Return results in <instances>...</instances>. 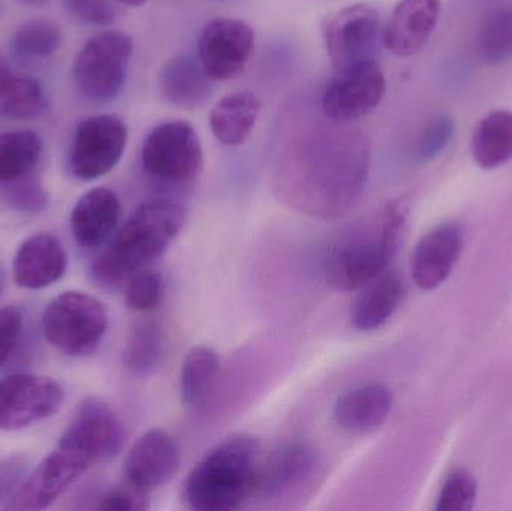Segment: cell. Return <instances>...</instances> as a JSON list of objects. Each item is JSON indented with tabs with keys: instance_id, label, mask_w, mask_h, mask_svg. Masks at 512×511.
I'll return each instance as SVG.
<instances>
[{
	"instance_id": "6da1fadb",
	"label": "cell",
	"mask_w": 512,
	"mask_h": 511,
	"mask_svg": "<svg viewBox=\"0 0 512 511\" xmlns=\"http://www.w3.org/2000/svg\"><path fill=\"white\" fill-rule=\"evenodd\" d=\"M123 443V426L98 399L83 402L56 449L18 486L5 510L38 511L56 503L99 459L111 458Z\"/></svg>"
},
{
	"instance_id": "7a4b0ae2",
	"label": "cell",
	"mask_w": 512,
	"mask_h": 511,
	"mask_svg": "<svg viewBox=\"0 0 512 511\" xmlns=\"http://www.w3.org/2000/svg\"><path fill=\"white\" fill-rule=\"evenodd\" d=\"M182 204L170 198L144 201L120 228L110 248L93 264V278L104 287H119L167 251L185 227Z\"/></svg>"
},
{
	"instance_id": "3957f363",
	"label": "cell",
	"mask_w": 512,
	"mask_h": 511,
	"mask_svg": "<svg viewBox=\"0 0 512 511\" xmlns=\"http://www.w3.org/2000/svg\"><path fill=\"white\" fill-rule=\"evenodd\" d=\"M259 470L258 441L249 435L228 438L210 450L189 473L186 501L198 511L239 509L256 494Z\"/></svg>"
},
{
	"instance_id": "277c9868",
	"label": "cell",
	"mask_w": 512,
	"mask_h": 511,
	"mask_svg": "<svg viewBox=\"0 0 512 511\" xmlns=\"http://www.w3.org/2000/svg\"><path fill=\"white\" fill-rule=\"evenodd\" d=\"M411 201L400 197L385 206L378 239L349 243L331 252L325 266L330 287L352 291L366 287L388 269L402 243Z\"/></svg>"
},
{
	"instance_id": "5b68a950",
	"label": "cell",
	"mask_w": 512,
	"mask_h": 511,
	"mask_svg": "<svg viewBox=\"0 0 512 511\" xmlns=\"http://www.w3.org/2000/svg\"><path fill=\"white\" fill-rule=\"evenodd\" d=\"M108 329L104 305L80 291H66L51 300L42 315L45 338L68 356H86L96 350Z\"/></svg>"
},
{
	"instance_id": "8992f818",
	"label": "cell",
	"mask_w": 512,
	"mask_h": 511,
	"mask_svg": "<svg viewBox=\"0 0 512 511\" xmlns=\"http://www.w3.org/2000/svg\"><path fill=\"white\" fill-rule=\"evenodd\" d=\"M131 56L132 39L126 33L104 30L92 36L75 59L78 90L90 101H113L125 86Z\"/></svg>"
},
{
	"instance_id": "52a82bcc",
	"label": "cell",
	"mask_w": 512,
	"mask_h": 511,
	"mask_svg": "<svg viewBox=\"0 0 512 511\" xmlns=\"http://www.w3.org/2000/svg\"><path fill=\"white\" fill-rule=\"evenodd\" d=\"M143 165L150 177L168 185L197 179L203 170L204 153L194 126L185 120L156 126L144 143Z\"/></svg>"
},
{
	"instance_id": "ba28073f",
	"label": "cell",
	"mask_w": 512,
	"mask_h": 511,
	"mask_svg": "<svg viewBox=\"0 0 512 511\" xmlns=\"http://www.w3.org/2000/svg\"><path fill=\"white\" fill-rule=\"evenodd\" d=\"M387 90L384 72L375 60L339 69L322 95V111L334 123H349L372 113Z\"/></svg>"
},
{
	"instance_id": "9c48e42d",
	"label": "cell",
	"mask_w": 512,
	"mask_h": 511,
	"mask_svg": "<svg viewBox=\"0 0 512 511\" xmlns=\"http://www.w3.org/2000/svg\"><path fill=\"white\" fill-rule=\"evenodd\" d=\"M382 35L381 14L369 3L346 6L324 27L325 47L337 71L373 60Z\"/></svg>"
},
{
	"instance_id": "30bf717a",
	"label": "cell",
	"mask_w": 512,
	"mask_h": 511,
	"mask_svg": "<svg viewBox=\"0 0 512 511\" xmlns=\"http://www.w3.org/2000/svg\"><path fill=\"white\" fill-rule=\"evenodd\" d=\"M128 143V128L114 114L89 117L78 126L71 150V171L81 180H95L110 173Z\"/></svg>"
},
{
	"instance_id": "8fae6325",
	"label": "cell",
	"mask_w": 512,
	"mask_h": 511,
	"mask_svg": "<svg viewBox=\"0 0 512 511\" xmlns=\"http://www.w3.org/2000/svg\"><path fill=\"white\" fill-rule=\"evenodd\" d=\"M63 390L53 378L17 374L0 380V429L17 431L48 419L63 404Z\"/></svg>"
},
{
	"instance_id": "7c38bea8",
	"label": "cell",
	"mask_w": 512,
	"mask_h": 511,
	"mask_svg": "<svg viewBox=\"0 0 512 511\" xmlns=\"http://www.w3.org/2000/svg\"><path fill=\"white\" fill-rule=\"evenodd\" d=\"M254 44V30L246 21L218 18L201 32L198 59L213 80H230L248 65Z\"/></svg>"
},
{
	"instance_id": "4fadbf2b",
	"label": "cell",
	"mask_w": 512,
	"mask_h": 511,
	"mask_svg": "<svg viewBox=\"0 0 512 511\" xmlns=\"http://www.w3.org/2000/svg\"><path fill=\"white\" fill-rule=\"evenodd\" d=\"M465 228L459 222H444L424 234L412 254L411 272L415 284L424 291L441 287L462 257Z\"/></svg>"
},
{
	"instance_id": "5bb4252c",
	"label": "cell",
	"mask_w": 512,
	"mask_h": 511,
	"mask_svg": "<svg viewBox=\"0 0 512 511\" xmlns=\"http://www.w3.org/2000/svg\"><path fill=\"white\" fill-rule=\"evenodd\" d=\"M179 467L176 440L162 429H152L132 446L126 456L125 474L129 485L150 492L170 482Z\"/></svg>"
},
{
	"instance_id": "9a60e30c",
	"label": "cell",
	"mask_w": 512,
	"mask_h": 511,
	"mask_svg": "<svg viewBox=\"0 0 512 511\" xmlns=\"http://www.w3.org/2000/svg\"><path fill=\"white\" fill-rule=\"evenodd\" d=\"M441 0H400L382 35L385 47L397 57L420 53L438 26Z\"/></svg>"
},
{
	"instance_id": "2e32d148",
	"label": "cell",
	"mask_w": 512,
	"mask_h": 511,
	"mask_svg": "<svg viewBox=\"0 0 512 511\" xmlns=\"http://www.w3.org/2000/svg\"><path fill=\"white\" fill-rule=\"evenodd\" d=\"M68 269V255L62 243L41 233L21 243L14 258V281L18 287L41 290L59 281Z\"/></svg>"
},
{
	"instance_id": "e0dca14e",
	"label": "cell",
	"mask_w": 512,
	"mask_h": 511,
	"mask_svg": "<svg viewBox=\"0 0 512 511\" xmlns=\"http://www.w3.org/2000/svg\"><path fill=\"white\" fill-rule=\"evenodd\" d=\"M119 198L107 188L90 189L75 204L71 228L78 245L99 248L113 236L120 221Z\"/></svg>"
},
{
	"instance_id": "ac0fdd59",
	"label": "cell",
	"mask_w": 512,
	"mask_h": 511,
	"mask_svg": "<svg viewBox=\"0 0 512 511\" xmlns=\"http://www.w3.org/2000/svg\"><path fill=\"white\" fill-rule=\"evenodd\" d=\"M213 78L197 57L182 54L168 60L159 72L162 98L182 110H197L213 93Z\"/></svg>"
},
{
	"instance_id": "d6986e66",
	"label": "cell",
	"mask_w": 512,
	"mask_h": 511,
	"mask_svg": "<svg viewBox=\"0 0 512 511\" xmlns=\"http://www.w3.org/2000/svg\"><path fill=\"white\" fill-rule=\"evenodd\" d=\"M393 404V393L385 384H366L337 399L334 419L345 431L367 434L387 422Z\"/></svg>"
},
{
	"instance_id": "ffe728a7",
	"label": "cell",
	"mask_w": 512,
	"mask_h": 511,
	"mask_svg": "<svg viewBox=\"0 0 512 511\" xmlns=\"http://www.w3.org/2000/svg\"><path fill=\"white\" fill-rule=\"evenodd\" d=\"M315 464V452L307 444L280 447L267 461L261 462L256 494L276 497L297 488L310 476Z\"/></svg>"
},
{
	"instance_id": "44dd1931",
	"label": "cell",
	"mask_w": 512,
	"mask_h": 511,
	"mask_svg": "<svg viewBox=\"0 0 512 511\" xmlns=\"http://www.w3.org/2000/svg\"><path fill=\"white\" fill-rule=\"evenodd\" d=\"M363 288L352 311V324L360 332H373L393 317L402 303L405 288L400 276L390 270H385Z\"/></svg>"
},
{
	"instance_id": "7402d4cb",
	"label": "cell",
	"mask_w": 512,
	"mask_h": 511,
	"mask_svg": "<svg viewBox=\"0 0 512 511\" xmlns=\"http://www.w3.org/2000/svg\"><path fill=\"white\" fill-rule=\"evenodd\" d=\"M261 101L254 92L230 93L213 107L210 128L219 143L240 146L249 140L258 122Z\"/></svg>"
},
{
	"instance_id": "603a6c76",
	"label": "cell",
	"mask_w": 512,
	"mask_h": 511,
	"mask_svg": "<svg viewBox=\"0 0 512 511\" xmlns=\"http://www.w3.org/2000/svg\"><path fill=\"white\" fill-rule=\"evenodd\" d=\"M472 159L483 170L512 161V111H492L478 122L472 135Z\"/></svg>"
},
{
	"instance_id": "cb8c5ba5",
	"label": "cell",
	"mask_w": 512,
	"mask_h": 511,
	"mask_svg": "<svg viewBox=\"0 0 512 511\" xmlns=\"http://www.w3.org/2000/svg\"><path fill=\"white\" fill-rule=\"evenodd\" d=\"M47 110V96L38 81L9 68L0 54V113L17 120L38 119Z\"/></svg>"
},
{
	"instance_id": "d4e9b609",
	"label": "cell",
	"mask_w": 512,
	"mask_h": 511,
	"mask_svg": "<svg viewBox=\"0 0 512 511\" xmlns=\"http://www.w3.org/2000/svg\"><path fill=\"white\" fill-rule=\"evenodd\" d=\"M221 371L218 353L209 347H194L183 360L180 395L189 410H201L209 401Z\"/></svg>"
},
{
	"instance_id": "484cf974",
	"label": "cell",
	"mask_w": 512,
	"mask_h": 511,
	"mask_svg": "<svg viewBox=\"0 0 512 511\" xmlns=\"http://www.w3.org/2000/svg\"><path fill=\"white\" fill-rule=\"evenodd\" d=\"M41 137L33 131L0 132V183H20L41 161Z\"/></svg>"
},
{
	"instance_id": "4316f807",
	"label": "cell",
	"mask_w": 512,
	"mask_h": 511,
	"mask_svg": "<svg viewBox=\"0 0 512 511\" xmlns=\"http://www.w3.org/2000/svg\"><path fill=\"white\" fill-rule=\"evenodd\" d=\"M164 353L161 329L153 321L137 324L123 350V363L135 375H149L158 368Z\"/></svg>"
},
{
	"instance_id": "83f0119b",
	"label": "cell",
	"mask_w": 512,
	"mask_h": 511,
	"mask_svg": "<svg viewBox=\"0 0 512 511\" xmlns=\"http://www.w3.org/2000/svg\"><path fill=\"white\" fill-rule=\"evenodd\" d=\"M481 57L490 65L512 60V8H498L487 15L478 36Z\"/></svg>"
},
{
	"instance_id": "f1b7e54d",
	"label": "cell",
	"mask_w": 512,
	"mask_h": 511,
	"mask_svg": "<svg viewBox=\"0 0 512 511\" xmlns=\"http://www.w3.org/2000/svg\"><path fill=\"white\" fill-rule=\"evenodd\" d=\"M62 32L54 21L33 18L18 27L12 36L11 47L18 56L47 57L59 48Z\"/></svg>"
},
{
	"instance_id": "f546056e",
	"label": "cell",
	"mask_w": 512,
	"mask_h": 511,
	"mask_svg": "<svg viewBox=\"0 0 512 511\" xmlns=\"http://www.w3.org/2000/svg\"><path fill=\"white\" fill-rule=\"evenodd\" d=\"M456 123L450 114H438L424 126L414 147V161L427 164L435 161L453 140Z\"/></svg>"
},
{
	"instance_id": "4dcf8cb0",
	"label": "cell",
	"mask_w": 512,
	"mask_h": 511,
	"mask_svg": "<svg viewBox=\"0 0 512 511\" xmlns=\"http://www.w3.org/2000/svg\"><path fill=\"white\" fill-rule=\"evenodd\" d=\"M478 495V483L474 474L465 468L453 471L442 485L436 501V511H471Z\"/></svg>"
},
{
	"instance_id": "1f68e13d",
	"label": "cell",
	"mask_w": 512,
	"mask_h": 511,
	"mask_svg": "<svg viewBox=\"0 0 512 511\" xmlns=\"http://www.w3.org/2000/svg\"><path fill=\"white\" fill-rule=\"evenodd\" d=\"M164 296V281L159 273L143 269L129 278L126 285V305L134 312L155 311Z\"/></svg>"
},
{
	"instance_id": "d6a6232c",
	"label": "cell",
	"mask_w": 512,
	"mask_h": 511,
	"mask_svg": "<svg viewBox=\"0 0 512 511\" xmlns=\"http://www.w3.org/2000/svg\"><path fill=\"white\" fill-rule=\"evenodd\" d=\"M147 492L140 491L129 485V488L113 489L102 497L98 509L105 511H137L146 510Z\"/></svg>"
},
{
	"instance_id": "836d02e7",
	"label": "cell",
	"mask_w": 512,
	"mask_h": 511,
	"mask_svg": "<svg viewBox=\"0 0 512 511\" xmlns=\"http://www.w3.org/2000/svg\"><path fill=\"white\" fill-rule=\"evenodd\" d=\"M23 329V317L15 308L0 309V366L9 359Z\"/></svg>"
},
{
	"instance_id": "e575fe53",
	"label": "cell",
	"mask_w": 512,
	"mask_h": 511,
	"mask_svg": "<svg viewBox=\"0 0 512 511\" xmlns=\"http://www.w3.org/2000/svg\"><path fill=\"white\" fill-rule=\"evenodd\" d=\"M116 0H81L72 11L90 24L110 26L116 21Z\"/></svg>"
},
{
	"instance_id": "d590c367",
	"label": "cell",
	"mask_w": 512,
	"mask_h": 511,
	"mask_svg": "<svg viewBox=\"0 0 512 511\" xmlns=\"http://www.w3.org/2000/svg\"><path fill=\"white\" fill-rule=\"evenodd\" d=\"M24 5L35 6V8H42V6H47L51 0H20Z\"/></svg>"
},
{
	"instance_id": "8d00e7d4",
	"label": "cell",
	"mask_w": 512,
	"mask_h": 511,
	"mask_svg": "<svg viewBox=\"0 0 512 511\" xmlns=\"http://www.w3.org/2000/svg\"><path fill=\"white\" fill-rule=\"evenodd\" d=\"M120 5L131 6V8H137V6L144 5L147 0H116Z\"/></svg>"
},
{
	"instance_id": "74e56055",
	"label": "cell",
	"mask_w": 512,
	"mask_h": 511,
	"mask_svg": "<svg viewBox=\"0 0 512 511\" xmlns=\"http://www.w3.org/2000/svg\"><path fill=\"white\" fill-rule=\"evenodd\" d=\"M5 279H6L5 269H3L2 264H0V296H2L3 290H5Z\"/></svg>"
},
{
	"instance_id": "f35d334b",
	"label": "cell",
	"mask_w": 512,
	"mask_h": 511,
	"mask_svg": "<svg viewBox=\"0 0 512 511\" xmlns=\"http://www.w3.org/2000/svg\"><path fill=\"white\" fill-rule=\"evenodd\" d=\"M65 2H66V5L69 6V9H71V11H72V9H74L75 6H77L78 3L81 2V0H65Z\"/></svg>"
}]
</instances>
